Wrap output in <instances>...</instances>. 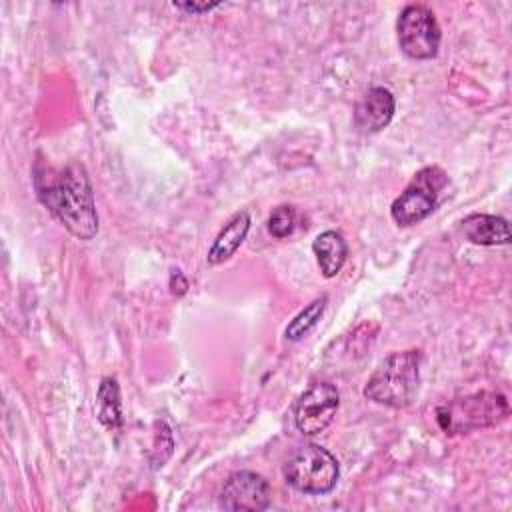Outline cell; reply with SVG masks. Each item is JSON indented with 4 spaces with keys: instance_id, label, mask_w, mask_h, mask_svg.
Instances as JSON below:
<instances>
[{
    "instance_id": "10",
    "label": "cell",
    "mask_w": 512,
    "mask_h": 512,
    "mask_svg": "<svg viewBox=\"0 0 512 512\" xmlns=\"http://www.w3.org/2000/svg\"><path fill=\"white\" fill-rule=\"evenodd\" d=\"M460 228H462L464 238L478 246L510 244V226L502 216L470 214L460 222Z\"/></svg>"
},
{
    "instance_id": "4",
    "label": "cell",
    "mask_w": 512,
    "mask_h": 512,
    "mask_svg": "<svg viewBox=\"0 0 512 512\" xmlns=\"http://www.w3.org/2000/svg\"><path fill=\"white\" fill-rule=\"evenodd\" d=\"M340 476L338 460L318 444L300 446L284 464L286 482L302 494H328Z\"/></svg>"
},
{
    "instance_id": "15",
    "label": "cell",
    "mask_w": 512,
    "mask_h": 512,
    "mask_svg": "<svg viewBox=\"0 0 512 512\" xmlns=\"http://www.w3.org/2000/svg\"><path fill=\"white\" fill-rule=\"evenodd\" d=\"M268 232L282 240L286 236H290L296 228V210L294 206H288V204H282V206H276L272 210V214L268 216Z\"/></svg>"
},
{
    "instance_id": "6",
    "label": "cell",
    "mask_w": 512,
    "mask_h": 512,
    "mask_svg": "<svg viewBox=\"0 0 512 512\" xmlns=\"http://www.w3.org/2000/svg\"><path fill=\"white\" fill-rule=\"evenodd\" d=\"M400 50L414 60H430L440 48V26L434 12L422 4L406 6L396 22Z\"/></svg>"
},
{
    "instance_id": "1",
    "label": "cell",
    "mask_w": 512,
    "mask_h": 512,
    "mask_svg": "<svg viewBox=\"0 0 512 512\" xmlns=\"http://www.w3.org/2000/svg\"><path fill=\"white\" fill-rule=\"evenodd\" d=\"M34 186L38 200L72 236L80 240L96 236L98 212L94 190L80 162H68L62 168L38 162L34 168Z\"/></svg>"
},
{
    "instance_id": "16",
    "label": "cell",
    "mask_w": 512,
    "mask_h": 512,
    "mask_svg": "<svg viewBox=\"0 0 512 512\" xmlns=\"http://www.w3.org/2000/svg\"><path fill=\"white\" fill-rule=\"evenodd\" d=\"M172 6L186 14H204L218 8L220 2H172Z\"/></svg>"
},
{
    "instance_id": "12",
    "label": "cell",
    "mask_w": 512,
    "mask_h": 512,
    "mask_svg": "<svg viewBox=\"0 0 512 512\" xmlns=\"http://www.w3.org/2000/svg\"><path fill=\"white\" fill-rule=\"evenodd\" d=\"M312 252L316 256L322 276L334 278L346 262L348 246H346V240L342 238V234H338L334 230H326L314 238Z\"/></svg>"
},
{
    "instance_id": "2",
    "label": "cell",
    "mask_w": 512,
    "mask_h": 512,
    "mask_svg": "<svg viewBox=\"0 0 512 512\" xmlns=\"http://www.w3.org/2000/svg\"><path fill=\"white\" fill-rule=\"evenodd\" d=\"M420 352L402 350L386 356L364 386V396L388 408H406L420 388Z\"/></svg>"
},
{
    "instance_id": "11",
    "label": "cell",
    "mask_w": 512,
    "mask_h": 512,
    "mask_svg": "<svg viewBox=\"0 0 512 512\" xmlns=\"http://www.w3.org/2000/svg\"><path fill=\"white\" fill-rule=\"evenodd\" d=\"M250 230V214L248 212H236L226 224L224 228L218 232L212 248L208 250V264L210 266H218L226 260H230L234 256V252L242 246V242L246 240V234Z\"/></svg>"
},
{
    "instance_id": "14",
    "label": "cell",
    "mask_w": 512,
    "mask_h": 512,
    "mask_svg": "<svg viewBox=\"0 0 512 512\" xmlns=\"http://www.w3.org/2000/svg\"><path fill=\"white\" fill-rule=\"evenodd\" d=\"M326 302H328V296H326V294L314 298L304 310H300V312L290 320V324H288L286 330H284V338L290 340V342H296V340H300L302 336H306V334L318 324V320L322 318L324 308H326Z\"/></svg>"
},
{
    "instance_id": "13",
    "label": "cell",
    "mask_w": 512,
    "mask_h": 512,
    "mask_svg": "<svg viewBox=\"0 0 512 512\" xmlns=\"http://www.w3.org/2000/svg\"><path fill=\"white\" fill-rule=\"evenodd\" d=\"M98 402V420L108 430H118L122 426V404H120V388L116 378H102L96 394Z\"/></svg>"
},
{
    "instance_id": "9",
    "label": "cell",
    "mask_w": 512,
    "mask_h": 512,
    "mask_svg": "<svg viewBox=\"0 0 512 512\" xmlns=\"http://www.w3.org/2000/svg\"><path fill=\"white\" fill-rule=\"evenodd\" d=\"M396 100L384 86L370 88L354 108V124L360 132L372 134L386 128L394 116Z\"/></svg>"
},
{
    "instance_id": "7",
    "label": "cell",
    "mask_w": 512,
    "mask_h": 512,
    "mask_svg": "<svg viewBox=\"0 0 512 512\" xmlns=\"http://www.w3.org/2000/svg\"><path fill=\"white\" fill-rule=\"evenodd\" d=\"M340 394L330 382H314L306 388L294 404V424L306 434L314 436L324 432L336 416Z\"/></svg>"
},
{
    "instance_id": "3",
    "label": "cell",
    "mask_w": 512,
    "mask_h": 512,
    "mask_svg": "<svg viewBox=\"0 0 512 512\" xmlns=\"http://www.w3.org/2000/svg\"><path fill=\"white\" fill-rule=\"evenodd\" d=\"M508 414V400L500 392H478L456 398L436 412L438 424L442 430H446V434H464L476 428L496 426L504 422Z\"/></svg>"
},
{
    "instance_id": "5",
    "label": "cell",
    "mask_w": 512,
    "mask_h": 512,
    "mask_svg": "<svg viewBox=\"0 0 512 512\" xmlns=\"http://www.w3.org/2000/svg\"><path fill=\"white\" fill-rule=\"evenodd\" d=\"M448 184V176L438 166H426L414 174L404 192L392 202L390 216L392 220L406 228L422 222L436 208L438 196Z\"/></svg>"
},
{
    "instance_id": "8",
    "label": "cell",
    "mask_w": 512,
    "mask_h": 512,
    "mask_svg": "<svg viewBox=\"0 0 512 512\" xmlns=\"http://www.w3.org/2000/svg\"><path fill=\"white\" fill-rule=\"evenodd\" d=\"M218 500L226 510H266L270 506V484L256 472L240 470L228 476Z\"/></svg>"
}]
</instances>
